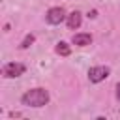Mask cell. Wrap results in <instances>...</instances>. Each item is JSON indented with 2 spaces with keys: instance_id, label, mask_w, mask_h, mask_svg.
Returning <instances> with one entry per match:
<instances>
[{
  "instance_id": "6da1fadb",
  "label": "cell",
  "mask_w": 120,
  "mask_h": 120,
  "mask_svg": "<svg viewBox=\"0 0 120 120\" xmlns=\"http://www.w3.org/2000/svg\"><path fill=\"white\" fill-rule=\"evenodd\" d=\"M21 103L26 105V107H43L49 103V92L45 88H32V90H26L21 98Z\"/></svg>"
},
{
  "instance_id": "7a4b0ae2",
  "label": "cell",
  "mask_w": 120,
  "mask_h": 120,
  "mask_svg": "<svg viewBox=\"0 0 120 120\" xmlns=\"http://www.w3.org/2000/svg\"><path fill=\"white\" fill-rule=\"evenodd\" d=\"M26 71V66L21 64V62H9L2 68V75L6 79H15V77H21L22 73Z\"/></svg>"
},
{
  "instance_id": "3957f363",
  "label": "cell",
  "mask_w": 120,
  "mask_h": 120,
  "mask_svg": "<svg viewBox=\"0 0 120 120\" xmlns=\"http://www.w3.org/2000/svg\"><path fill=\"white\" fill-rule=\"evenodd\" d=\"M109 73H111V69L107 66H94V68L88 69V79L92 82H101L103 79L109 77Z\"/></svg>"
},
{
  "instance_id": "277c9868",
  "label": "cell",
  "mask_w": 120,
  "mask_h": 120,
  "mask_svg": "<svg viewBox=\"0 0 120 120\" xmlns=\"http://www.w3.org/2000/svg\"><path fill=\"white\" fill-rule=\"evenodd\" d=\"M66 17H68V15H66V11H64L62 8H51V9L47 11V15H45V21H47L49 24H60Z\"/></svg>"
},
{
  "instance_id": "5b68a950",
  "label": "cell",
  "mask_w": 120,
  "mask_h": 120,
  "mask_svg": "<svg viewBox=\"0 0 120 120\" xmlns=\"http://www.w3.org/2000/svg\"><path fill=\"white\" fill-rule=\"evenodd\" d=\"M71 41H73V45L86 47V45L92 43V34H88V32H79V34H75V36L71 38Z\"/></svg>"
},
{
  "instance_id": "8992f818",
  "label": "cell",
  "mask_w": 120,
  "mask_h": 120,
  "mask_svg": "<svg viewBox=\"0 0 120 120\" xmlns=\"http://www.w3.org/2000/svg\"><path fill=\"white\" fill-rule=\"evenodd\" d=\"M81 21H82V17H81V13H79V11L69 13V15H68V28H69V30L79 28V26H81Z\"/></svg>"
},
{
  "instance_id": "52a82bcc",
  "label": "cell",
  "mask_w": 120,
  "mask_h": 120,
  "mask_svg": "<svg viewBox=\"0 0 120 120\" xmlns=\"http://www.w3.org/2000/svg\"><path fill=\"white\" fill-rule=\"evenodd\" d=\"M54 51H56V54H60V56H69V54H71V47H69L66 41H60V43H56Z\"/></svg>"
},
{
  "instance_id": "ba28073f",
  "label": "cell",
  "mask_w": 120,
  "mask_h": 120,
  "mask_svg": "<svg viewBox=\"0 0 120 120\" xmlns=\"http://www.w3.org/2000/svg\"><path fill=\"white\" fill-rule=\"evenodd\" d=\"M34 41H36L34 34H26V36H24V39H22V43H21V49H28Z\"/></svg>"
},
{
  "instance_id": "9c48e42d",
  "label": "cell",
  "mask_w": 120,
  "mask_h": 120,
  "mask_svg": "<svg viewBox=\"0 0 120 120\" xmlns=\"http://www.w3.org/2000/svg\"><path fill=\"white\" fill-rule=\"evenodd\" d=\"M116 98H118V99H120V82H118V84H116Z\"/></svg>"
}]
</instances>
